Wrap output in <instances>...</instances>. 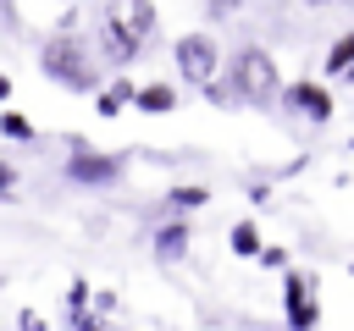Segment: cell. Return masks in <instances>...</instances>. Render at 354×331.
<instances>
[{
    "label": "cell",
    "instance_id": "15",
    "mask_svg": "<svg viewBox=\"0 0 354 331\" xmlns=\"http://www.w3.org/2000/svg\"><path fill=\"white\" fill-rule=\"evenodd\" d=\"M72 331H105V320H94L83 303H72Z\"/></svg>",
    "mask_w": 354,
    "mask_h": 331
},
{
    "label": "cell",
    "instance_id": "10",
    "mask_svg": "<svg viewBox=\"0 0 354 331\" xmlns=\"http://www.w3.org/2000/svg\"><path fill=\"white\" fill-rule=\"evenodd\" d=\"M348 61H354V33H343V39L326 50V72H348Z\"/></svg>",
    "mask_w": 354,
    "mask_h": 331
},
{
    "label": "cell",
    "instance_id": "21",
    "mask_svg": "<svg viewBox=\"0 0 354 331\" xmlns=\"http://www.w3.org/2000/svg\"><path fill=\"white\" fill-rule=\"evenodd\" d=\"M6 94H11V77H6V72H0V99H6Z\"/></svg>",
    "mask_w": 354,
    "mask_h": 331
},
{
    "label": "cell",
    "instance_id": "6",
    "mask_svg": "<svg viewBox=\"0 0 354 331\" xmlns=\"http://www.w3.org/2000/svg\"><path fill=\"white\" fill-rule=\"evenodd\" d=\"M277 99H288V105H293L299 116H310V121H326V116H332V88H326V83H310V77L293 83V88H282Z\"/></svg>",
    "mask_w": 354,
    "mask_h": 331
},
{
    "label": "cell",
    "instance_id": "1",
    "mask_svg": "<svg viewBox=\"0 0 354 331\" xmlns=\"http://www.w3.org/2000/svg\"><path fill=\"white\" fill-rule=\"evenodd\" d=\"M149 33H155V6L149 0H111V6H100V50L111 61H133Z\"/></svg>",
    "mask_w": 354,
    "mask_h": 331
},
{
    "label": "cell",
    "instance_id": "7",
    "mask_svg": "<svg viewBox=\"0 0 354 331\" xmlns=\"http://www.w3.org/2000/svg\"><path fill=\"white\" fill-rule=\"evenodd\" d=\"M315 320H321V303H315V287L293 270L288 276V325L293 331H315Z\"/></svg>",
    "mask_w": 354,
    "mask_h": 331
},
{
    "label": "cell",
    "instance_id": "17",
    "mask_svg": "<svg viewBox=\"0 0 354 331\" xmlns=\"http://www.w3.org/2000/svg\"><path fill=\"white\" fill-rule=\"evenodd\" d=\"M17 325H22V331H50V325H44V314H39V309H22V320H17Z\"/></svg>",
    "mask_w": 354,
    "mask_h": 331
},
{
    "label": "cell",
    "instance_id": "4",
    "mask_svg": "<svg viewBox=\"0 0 354 331\" xmlns=\"http://www.w3.org/2000/svg\"><path fill=\"white\" fill-rule=\"evenodd\" d=\"M171 55H177V72H183L188 83L216 77V61H221V50H216V39H210V33H183V39L171 44Z\"/></svg>",
    "mask_w": 354,
    "mask_h": 331
},
{
    "label": "cell",
    "instance_id": "22",
    "mask_svg": "<svg viewBox=\"0 0 354 331\" xmlns=\"http://www.w3.org/2000/svg\"><path fill=\"white\" fill-rule=\"evenodd\" d=\"M310 6H337V0H310Z\"/></svg>",
    "mask_w": 354,
    "mask_h": 331
},
{
    "label": "cell",
    "instance_id": "23",
    "mask_svg": "<svg viewBox=\"0 0 354 331\" xmlns=\"http://www.w3.org/2000/svg\"><path fill=\"white\" fill-rule=\"evenodd\" d=\"M0 287H6V276H0Z\"/></svg>",
    "mask_w": 354,
    "mask_h": 331
},
{
    "label": "cell",
    "instance_id": "11",
    "mask_svg": "<svg viewBox=\"0 0 354 331\" xmlns=\"http://www.w3.org/2000/svg\"><path fill=\"white\" fill-rule=\"evenodd\" d=\"M127 99H133V83H111V88L100 94V116H116Z\"/></svg>",
    "mask_w": 354,
    "mask_h": 331
},
{
    "label": "cell",
    "instance_id": "2",
    "mask_svg": "<svg viewBox=\"0 0 354 331\" xmlns=\"http://www.w3.org/2000/svg\"><path fill=\"white\" fill-rule=\"evenodd\" d=\"M39 72H44L50 83L72 88V94H94V88H100V61H94L88 44H77L72 33L44 39V50H39Z\"/></svg>",
    "mask_w": 354,
    "mask_h": 331
},
{
    "label": "cell",
    "instance_id": "3",
    "mask_svg": "<svg viewBox=\"0 0 354 331\" xmlns=\"http://www.w3.org/2000/svg\"><path fill=\"white\" fill-rule=\"evenodd\" d=\"M232 88H238L243 99H254V105H271V99L282 94V72H277V61H271L260 44H243V50L232 55Z\"/></svg>",
    "mask_w": 354,
    "mask_h": 331
},
{
    "label": "cell",
    "instance_id": "20",
    "mask_svg": "<svg viewBox=\"0 0 354 331\" xmlns=\"http://www.w3.org/2000/svg\"><path fill=\"white\" fill-rule=\"evenodd\" d=\"M11 182H17V166H6V160H0V193H6Z\"/></svg>",
    "mask_w": 354,
    "mask_h": 331
},
{
    "label": "cell",
    "instance_id": "18",
    "mask_svg": "<svg viewBox=\"0 0 354 331\" xmlns=\"http://www.w3.org/2000/svg\"><path fill=\"white\" fill-rule=\"evenodd\" d=\"M17 22H22V17H17V0H0V28H6V33H11V28H17Z\"/></svg>",
    "mask_w": 354,
    "mask_h": 331
},
{
    "label": "cell",
    "instance_id": "8",
    "mask_svg": "<svg viewBox=\"0 0 354 331\" xmlns=\"http://www.w3.org/2000/svg\"><path fill=\"white\" fill-rule=\"evenodd\" d=\"M127 105H138V110H149V116H166V110H177V88H171V83H144V88H133Z\"/></svg>",
    "mask_w": 354,
    "mask_h": 331
},
{
    "label": "cell",
    "instance_id": "12",
    "mask_svg": "<svg viewBox=\"0 0 354 331\" xmlns=\"http://www.w3.org/2000/svg\"><path fill=\"white\" fill-rule=\"evenodd\" d=\"M254 248H260V232H254L249 221H238V226H232V254H243V259H254Z\"/></svg>",
    "mask_w": 354,
    "mask_h": 331
},
{
    "label": "cell",
    "instance_id": "9",
    "mask_svg": "<svg viewBox=\"0 0 354 331\" xmlns=\"http://www.w3.org/2000/svg\"><path fill=\"white\" fill-rule=\"evenodd\" d=\"M183 254H188V226H183V221L160 226V237H155V259L171 265V259H183Z\"/></svg>",
    "mask_w": 354,
    "mask_h": 331
},
{
    "label": "cell",
    "instance_id": "16",
    "mask_svg": "<svg viewBox=\"0 0 354 331\" xmlns=\"http://www.w3.org/2000/svg\"><path fill=\"white\" fill-rule=\"evenodd\" d=\"M254 259H260V265H271V270H277V265H288V254H282V248H254Z\"/></svg>",
    "mask_w": 354,
    "mask_h": 331
},
{
    "label": "cell",
    "instance_id": "19",
    "mask_svg": "<svg viewBox=\"0 0 354 331\" xmlns=\"http://www.w3.org/2000/svg\"><path fill=\"white\" fill-rule=\"evenodd\" d=\"M205 11H210V17H227V11H238V0H210Z\"/></svg>",
    "mask_w": 354,
    "mask_h": 331
},
{
    "label": "cell",
    "instance_id": "5",
    "mask_svg": "<svg viewBox=\"0 0 354 331\" xmlns=\"http://www.w3.org/2000/svg\"><path fill=\"white\" fill-rule=\"evenodd\" d=\"M66 177L83 182V188H111V182H122V154H94V149H83V143H72Z\"/></svg>",
    "mask_w": 354,
    "mask_h": 331
},
{
    "label": "cell",
    "instance_id": "13",
    "mask_svg": "<svg viewBox=\"0 0 354 331\" xmlns=\"http://www.w3.org/2000/svg\"><path fill=\"white\" fill-rule=\"evenodd\" d=\"M205 199H210L205 188H171V210H199Z\"/></svg>",
    "mask_w": 354,
    "mask_h": 331
},
{
    "label": "cell",
    "instance_id": "14",
    "mask_svg": "<svg viewBox=\"0 0 354 331\" xmlns=\"http://www.w3.org/2000/svg\"><path fill=\"white\" fill-rule=\"evenodd\" d=\"M0 132H6V138H33L28 116H17V110H6V116H0Z\"/></svg>",
    "mask_w": 354,
    "mask_h": 331
}]
</instances>
